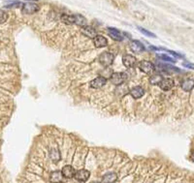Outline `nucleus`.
<instances>
[{"label": "nucleus", "instance_id": "a878e982", "mask_svg": "<svg viewBox=\"0 0 194 183\" xmlns=\"http://www.w3.org/2000/svg\"><path fill=\"white\" fill-rule=\"evenodd\" d=\"M183 66L185 68H188V69H192L194 70V64L193 63H190V62H183Z\"/></svg>", "mask_w": 194, "mask_h": 183}, {"label": "nucleus", "instance_id": "393cba45", "mask_svg": "<svg viewBox=\"0 0 194 183\" xmlns=\"http://www.w3.org/2000/svg\"><path fill=\"white\" fill-rule=\"evenodd\" d=\"M20 6H23L21 2L16 1V2H12V3H10V4H7V5L5 6V8H8V9H10V8H19V7H20Z\"/></svg>", "mask_w": 194, "mask_h": 183}, {"label": "nucleus", "instance_id": "f03ea898", "mask_svg": "<svg viewBox=\"0 0 194 183\" xmlns=\"http://www.w3.org/2000/svg\"><path fill=\"white\" fill-rule=\"evenodd\" d=\"M39 10H40V6L33 2L23 4V7H21V13L24 15H32L37 13Z\"/></svg>", "mask_w": 194, "mask_h": 183}, {"label": "nucleus", "instance_id": "dca6fc26", "mask_svg": "<svg viewBox=\"0 0 194 183\" xmlns=\"http://www.w3.org/2000/svg\"><path fill=\"white\" fill-rule=\"evenodd\" d=\"M117 179H118V175L116 173L108 172L105 175H103L101 183H114V181H117Z\"/></svg>", "mask_w": 194, "mask_h": 183}, {"label": "nucleus", "instance_id": "9d476101", "mask_svg": "<svg viewBox=\"0 0 194 183\" xmlns=\"http://www.w3.org/2000/svg\"><path fill=\"white\" fill-rule=\"evenodd\" d=\"M107 83V79L103 78V77H98L94 79H92L90 82V87H92V88L94 89H98V88H101V87H103Z\"/></svg>", "mask_w": 194, "mask_h": 183}, {"label": "nucleus", "instance_id": "39448f33", "mask_svg": "<svg viewBox=\"0 0 194 183\" xmlns=\"http://www.w3.org/2000/svg\"><path fill=\"white\" fill-rule=\"evenodd\" d=\"M108 34H109L110 37L114 40V41H118V42H121L123 41V35L121 34V32L119 30L118 28L116 27H108Z\"/></svg>", "mask_w": 194, "mask_h": 183}, {"label": "nucleus", "instance_id": "2eb2a0df", "mask_svg": "<svg viewBox=\"0 0 194 183\" xmlns=\"http://www.w3.org/2000/svg\"><path fill=\"white\" fill-rule=\"evenodd\" d=\"M129 93H130V95L134 99H140L141 97L144 96L145 90H144V88L141 86H136V87H134V88H132Z\"/></svg>", "mask_w": 194, "mask_h": 183}, {"label": "nucleus", "instance_id": "1a4fd4ad", "mask_svg": "<svg viewBox=\"0 0 194 183\" xmlns=\"http://www.w3.org/2000/svg\"><path fill=\"white\" fill-rule=\"evenodd\" d=\"M81 32L83 35H84L85 37L88 38H91L93 39L97 35V31L95 30V28H93L92 26L90 25H85V26H83L82 29H81Z\"/></svg>", "mask_w": 194, "mask_h": 183}, {"label": "nucleus", "instance_id": "7ed1b4c3", "mask_svg": "<svg viewBox=\"0 0 194 183\" xmlns=\"http://www.w3.org/2000/svg\"><path fill=\"white\" fill-rule=\"evenodd\" d=\"M126 79H127V77H126V74H124V73H120V72L113 73V75L111 76V82L113 84L119 86L120 84L124 83Z\"/></svg>", "mask_w": 194, "mask_h": 183}, {"label": "nucleus", "instance_id": "f3484780", "mask_svg": "<svg viewBox=\"0 0 194 183\" xmlns=\"http://www.w3.org/2000/svg\"><path fill=\"white\" fill-rule=\"evenodd\" d=\"M128 92H130V90H129L128 86L125 85V84H120L118 86V88L116 89V94L118 97H123L124 95H126Z\"/></svg>", "mask_w": 194, "mask_h": 183}, {"label": "nucleus", "instance_id": "4468645a", "mask_svg": "<svg viewBox=\"0 0 194 183\" xmlns=\"http://www.w3.org/2000/svg\"><path fill=\"white\" fill-rule=\"evenodd\" d=\"M181 86L183 91L189 92L194 88V80L192 79H185L182 82Z\"/></svg>", "mask_w": 194, "mask_h": 183}, {"label": "nucleus", "instance_id": "bb28decb", "mask_svg": "<svg viewBox=\"0 0 194 183\" xmlns=\"http://www.w3.org/2000/svg\"><path fill=\"white\" fill-rule=\"evenodd\" d=\"M190 160L192 162H194V150L191 151V154H190Z\"/></svg>", "mask_w": 194, "mask_h": 183}, {"label": "nucleus", "instance_id": "aec40b11", "mask_svg": "<svg viewBox=\"0 0 194 183\" xmlns=\"http://www.w3.org/2000/svg\"><path fill=\"white\" fill-rule=\"evenodd\" d=\"M50 157L54 161V162H57V161L60 160V152L58 149L56 148H53L51 151H50Z\"/></svg>", "mask_w": 194, "mask_h": 183}, {"label": "nucleus", "instance_id": "423d86ee", "mask_svg": "<svg viewBox=\"0 0 194 183\" xmlns=\"http://www.w3.org/2000/svg\"><path fill=\"white\" fill-rule=\"evenodd\" d=\"M129 46H130L131 52H133L134 53H140L145 50V46L138 40H132Z\"/></svg>", "mask_w": 194, "mask_h": 183}, {"label": "nucleus", "instance_id": "ddd939ff", "mask_svg": "<svg viewBox=\"0 0 194 183\" xmlns=\"http://www.w3.org/2000/svg\"><path fill=\"white\" fill-rule=\"evenodd\" d=\"M160 88L164 91H169L170 89H172L175 85L174 80L172 79H163L162 82L160 83Z\"/></svg>", "mask_w": 194, "mask_h": 183}, {"label": "nucleus", "instance_id": "a211bd4d", "mask_svg": "<svg viewBox=\"0 0 194 183\" xmlns=\"http://www.w3.org/2000/svg\"><path fill=\"white\" fill-rule=\"evenodd\" d=\"M62 23H64L65 24H68V25H72V24H75V15H62L61 18H60Z\"/></svg>", "mask_w": 194, "mask_h": 183}, {"label": "nucleus", "instance_id": "4be33fe9", "mask_svg": "<svg viewBox=\"0 0 194 183\" xmlns=\"http://www.w3.org/2000/svg\"><path fill=\"white\" fill-rule=\"evenodd\" d=\"M137 28L139 29V31H140L141 33H143L144 35L148 36V37H153V38H156V35H155L154 33H153V32L149 31L148 29L144 28V27H141V26H137Z\"/></svg>", "mask_w": 194, "mask_h": 183}, {"label": "nucleus", "instance_id": "6ab92c4d", "mask_svg": "<svg viewBox=\"0 0 194 183\" xmlns=\"http://www.w3.org/2000/svg\"><path fill=\"white\" fill-rule=\"evenodd\" d=\"M61 179H62V173H61V172L55 171V172H53L51 173L50 181H51L52 183H59V182H61Z\"/></svg>", "mask_w": 194, "mask_h": 183}, {"label": "nucleus", "instance_id": "f257e3e1", "mask_svg": "<svg viewBox=\"0 0 194 183\" xmlns=\"http://www.w3.org/2000/svg\"><path fill=\"white\" fill-rule=\"evenodd\" d=\"M98 61L103 67H105V68L109 67V66L112 65V63L114 61V54L109 52H104L99 55Z\"/></svg>", "mask_w": 194, "mask_h": 183}, {"label": "nucleus", "instance_id": "412c9836", "mask_svg": "<svg viewBox=\"0 0 194 183\" xmlns=\"http://www.w3.org/2000/svg\"><path fill=\"white\" fill-rule=\"evenodd\" d=\"M162 79H163V77L161 75H153L149 78V83L153 85H159L160 83L162 82Z\"/></svg>", "mask_w": 194, "mask_h": 183}, {"label": "nucleus", "instance_id": "f8f14e48", "mask_svg": "<svg viewBox=\"0 0 194 183\" xmlns=\"http://www.w3.org/2000/svg\"><path fill=\"white\" fill-rule=\"evenodd\" d=\"M93 41V44H94V46L96 48H104L108 45V41L107 39L104 37L102 35H96L94 38L92 39Z\"/></svg>", "mask_w": 194, "mask_h": 183}, {"label": "nucleus", "instance_id": "9b49d317", "mask_svg": "<svg viewBox=\"0 0 194 183\" xmlns=\"http://www.w3.org/2000/svg\"><path fill=\"white\" fill-rule=\"evenodd\" d=\"M75 170L74 168L70 166V165H66L62 168V171H61V173H62V177H65V178H73L74 175H75Z\"/></svg>", "mask_w": 194, "mask_h": 183}, {"label": "nucleus", "instance_id": "c85d7f7f", "mask_svg": "<svg viewBox=\"0 0 194 183\" xmlns=\"http://www.w3.org/2000/svg\"><path fill=\"white\" fill-rule=\"evenodd\" d=\"M26 1H27V0H26ZM30 1H37V0H30Z\"/></svg>", "mask_w": 194, "mask_h": 183}, {"label": "nucleus", "instance_id": "0eeeda50", "mask_svg": "<svg viewBox=\"0 0 194 183\" xmlns=\"http://www.w3.org/2000/svg\"><path fill=\"white\" fill-rule=\"evenodd\" d=\"M90 177V172L88 170H80L75 172L74 177L80 182H85L88 181Z\"/></svg>", "mask_w": 194, "mask_h": 183}, {"label": "nucleus", "instance_id": "cd10ccee", "mask_svg": "<svg viewBox=\"0 0 194 183\" xmlns=\"http://www.w3.org/2000/svg\"><path fill=\"white\" fill-rule=\"evenodd\" d=\"M90 183H100V182H97V181H92V182H90Z\"/></svg>", "mask_w": 194, "mask_h": 183}, {"label": "nucleus", "instance_id": "5701e85b", "mask_svg": "<svg viewBox=\"0 0 194 183\" xmlns=\"http://www.w3.org/2000/svg\"><path fill=\"white\" fill-rule=\"evenodd\" d=\"M157 57H159L160 59H162L163 61H166V62H170V63H176V59H174V58H172L166 54H157Z\"/></svg>", "mask_w": 194, "mask_h": 183}, {"label": "nucleus", "instance_id": "b1692460", "mask_svg": "<svg viewBox=\"0 0 194 183\" xmlns=\"http://www.w3.org/2000/svg\"><path fill=\"white\" fill-rule=\"evenodd\" d=\"M7 19H8V14L4 10H0V24L6 23Z\"/></svg>", "mask_w": 194, "mask_h": 183}, {"label": "nucleus", "instance_id": "6e6552de", "mask_svg": "<svg viewBox=\"0 0 194 183\" xmlns=\"http://www.w3.org/2000/svg\"><path fill=\"white\" fill-rule=\"evenodd\" d=\"M123 63L126 68H133L135 67L136 63H137V59L133 55L124 54L123 57Z\"/></svg>", "mask_w": 194, "mask_h": 183}, {"label": "nucleus", "instance_id": "20e7f679", "mask_svg": "<svg viewBox=\"0 0 194 183\" xmlns=\"http://www.w3.org/2000/svg\"><path fill=\"white\" fill-rule=\"evenodd\" d=\"M139 69H141V71L146 73V74H153L155 70V67L152 62L143 60L139 63Z\"/></svg>", "mask_w": 194, "mask_h": 183}]
</instances>
